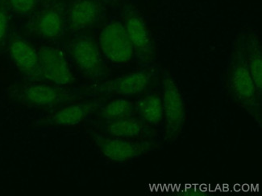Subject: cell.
I'll use <instances>...</instances> for the list:
<instances>
[{
  "label": "cell",
  "instance_id": "cell-1",
  "mask_svg": "<svg viewBox=\"0 0 262 196\" xmlns=\"http://www.w3.org/2000/svg\"><path fill=\"white\" fill-rule=\"evenodd\" d=\"M226 86L236 103L262 128V96L259 95L253 78L245 63L242 39L233 43L227 70Z\"/></svg>",
  "mask_w": 262,
  "mask_h": 196
},
{
  "label": "cell",
  "instance_id": "cell-2",
  "mask_svg": "<svg viewBox=\"0 0 262 196\" xmlns=\"http://www.w3.org/2000/svg\"><path fill=\"white\" fill-rule=\"evenodd\" d=\"M99 153L108 162L116 164L128 163L150 155L162 147L158 139H128L116 138L92 130L90 133Z\"/></svg>",
  "mask_w": 262,
  "mask_h": 196
},
{
  "label": "cell",
  "instance_id": "cell-3",
  "mask_svg": "<svg viewBox=\"0 0 262 196\" xmlns=\"http://www.w3.org/2000/svg\"><path fill=\"white\" fill-rule=\"evenodd\" d=\"M163 105L164 141L173 143L183 134L186 119V106L179 85L168 71L162 82Z\"/></svg>",
  "mask_w": 262,
  "mask_h": 196
},
{
  "label": "cell",
  "instance_id": "cell-4",
  "mask_svg": "<svg viewBox=\"0 0 262 196\" xmlns=\"http://www.w3.org/2000/svg\"><path fill=\"white\" fill-rule=\"evenodd\" d=\"M121 20L131 40L134 57L143 66H152L157 59L156 43L141 12L131 4H124Z\"/></svg>",
  "mask_w": 262,
  "mask_h": 196
},
{
  "label": "cell",
  "instance_id": "cell-5",
  "mask_svg": "<svg viewBox=\"0 0 262 196\" xmlns=\"http://www.w3.org/2000/svg\"><path fill=\"white\" fill-rule=\"evenodd\" d=\"M69 55L78 72L92 81H103L107 75L105 60L96 40L85 35H78L67 45Z\"/></svg>",
  "mask_w": 262,
  "mask_h": 196
},
{
  "label": "cell",
  "instance_id": "cell-6",
  "mask_svg": "<svg viewBox=\"0 0 262 196\" xmlns=\"http://www.w3.org/2000/svg\"><path fill=\"white\" fill-rule=\"evenodd\" d=\"M15 99L25 106L51 110L76 100L77 95L57 85L33 82L15 87L12 90Z\"/></svg>",
  "mask_w": 262,
  "mask_h": 196
},
{
  "label": "cell",
  "instance_id": "cell-7",
  "mask_svg": "<svg viewBox=\"0 0 262 196\" xmlns=\"http://www.w3.org/2000/svg\"><path fill=\"white\" fill-rule=\"evenodd\" d=\"M97 43L105 61L112 64L126 65L134 58L131 40L121 19L106 23L100 31Z\"/></svg>",
  "mask_w": 262,
  "mask_h": 196
},
{
  "label": "cell",
  "instance_id": "cell-8",
  "mask_svg": "<svg viewBox=\"0 0 262 196\" xmlns=\"http://www.w3.org/2000/svg\"><path fill=\"white\" fill-rule=\"evenodd\" d=\"M156 69L144 67L141 70L120 76L113 79L102 81L88 89L90 94L95 96H117L122 97L141 94L152 84Z\"/></svg>",
  "mask_w": 262,
  "mask_h": 196
},
{
  "label": "cell",
  "instance_id": "cell-9",
  "mask_svg": "<svg viewBox=\"0 0 262 196\" xmlns=\"http://www.w3.org/2000/svg\"><path fill=\"white\" fill-rule=\"evenodd\" d=\"M104 104L103 98L82 102H71L60 106L39 120L40 127H73L82 124Z\"/></svg>",
  "mask_w": 262,
  "mask_h": 196
},
{
  "label": "cell",
  "instance_id": "cell-10",
  "mask_svg": "<svg viewBox=\"0 0 262 196\" xmlns=\"http://www.w3.org/2000/svg\"><path fill=\"white\" fill-rule=\"evenodd\" d=\"M43 80L57 86H67L74 82V77L65 53L59 47L42 45L37 48Z\"/></svg>",
  "mask_w": 262,
  "mask_h": 196
},
{
  "label": "cell",
  "instance_id": "cell-11",
  "mask_svg": "<svg viewBox=\"0 0 262 196\" xmlns=\"http://www.w3.org/2000/svg\"><path fill=\"white\" fill-rule=\"evenodd\" d=\"M30 29L33 34L43 40H60L67 30V11L59 4L45 7L35 15Z\"/></svg>",
  "mask_w": 262,
  "mask_h": 196
},
{
  "label": "cell",
  "instance_id": "cell-12",
  "mask_svg": "<svg viewBox=\"0 0 262 196\" xmlns=\"http://www.w3.org/2000/svg\"><path fill=\"white\" fill-rule=\"evenodd\" d=\"M8 53L15 68L29 81H43L40 71L38 52L22 36H15L10 40Z\"/></svg>",
  "mask_w": 262,
  "mask_h": 196
},
{
  "label": "cell",
  "instance_id": "cell-13",
  "mask_svg": "<svg viewBox=\"0 0 262 196\" xmlns=\"http://www.w3.org/2000/svg\"><path fill=\"white\" fill-rule=\"evenodd\" d=\"M103 13V4L98 0H74L67 11V30L75 34L92 29Z\"/></svg>",
  "mask_w": 262,
  "mask_h": 196
},
{
  "label": "cell",
  "instance_id": "cell-14",
  "mask_svg": "<svg viewBox=\"0 0 262 196\" xmlns=\"http://www.w3.org/2000/svg\"><path fill=\"white\" fill-rule=\"evenodd\" d=\"M100 132L112 137L128 139H158L159 137L156 129L135 115L104 121L100 127Z\"/></svg>",
  "mask_w": 262,
  "mask_h": 196
},
{
  "label": "cell",
  "instance_id": "cell-15",
  "mask_svg": "<svg viewBox=\"0 0 262 196\" xmlns=\"http://www.w3.org/2000/svg\"><path fill=\"white\" fill-rule=\"evenodd\" d=\"M245 63L254 81L259 95L262 96V45L260 34L248 29L239 34Z\"/></svg>",
  "mask_w": 262,
  "mask_h": 196
},
{
  "label": "cell",
  "instance_id": "cell-16",
  "mask_svg": "<svg viewBox=\"0 0 262 196\" xmlns=\"http://www.w3.org/2000/svg\"><path fill=\"white\" fill-rule=\"evenodd\" d=\"M135 111L137 117L151 127H161L163 124L162 95L158 92H149L139 98L135 102Z\"/></svg>",
  "mask_w": 262,
  "mask_h": 196
},
{
  "label": "cell",
  "instance_id": "cell-17",
  "mask_svg": "<svg viewBox=\"0 0 262 196\" xmlns=\"http://www.w3.org/2000/svg\"><path fill=\"white\" fill-rule=\"evenodd\" d=\"M99 117L103 121H110L136 115L135 102L126 97L115 98L99 108Z\"/></svg>",
  "mask_w": 262,
  "mask_h": 196
},
{
  "label": "cell",
  "instance_id": "cell-18",
  "mask_svg": "<svg viewBox=\"0 0 262 196\" xmlns=\"http://www.w3.org/2000/svg\"><path fill=\"white\" fill-rule=\"evenodd\" d=\"M38 2L39 0H8L10 9L21 16H28L33 14Z\"/></svg>",
  "mask_w": 262,
  "mask_h": 196
},
{
  "label": "cell",
  "instance_id": "cell-19",
  "mask_svg": "<svg viewBox=\"0 0 262 196\" xmlns=\"http://www.w3.org/2000/svg\"><path fill=\"white\" fill-rule=\"evenodd\" d=\"M10 28V14L4 6H0V49L6 43Z\"/></svg>",
  "mask_w": 262,
  "mask_h": 196
},
{
  "label": "cell",
  "instance_id": "cell-20",
  "mask_svg": "<svg viewBox=\"0 0 262 196\" xmlns=\"http://www.w3.org/2000/svg\"><path fill=\"white\" fill-rule=\"evenodd\" d=\"M98 1H99V2L101 3H103V4H105V3L111 2V1H112V0H98Z\"/></svg>",
  "mask_w": 262,
  "mask_h": 196
},
{
  "label": "cell",
  "instance_id": "cell-21",
  "mask_svg": "<svg viewBox=\"0 0 262 196\" xmlns=\"http://www.w3.org/2000/svg\"><path fill=\"white\" fill-rule=\"evenodd\" d=\"M47 1H50V0H47Z\"/></svg>",
  "mask_w": 262,
  "mask_h": 196
}]
</instances>
